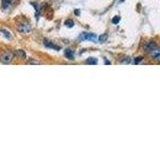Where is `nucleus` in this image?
Here are the masks:
<instances>
[{
    "label": "nucleus",
    "instance_id": "dca6fc26",
    "mask_svg": "<svg viewBox=\"0 0 160 150\" xmlns=\"http://www.w3.org/2000/svg\"><path fill=\"white\" fill-rule=\"evenodd\" d=\"M141 60H142V57H137V58H135V60H134V63L137 64V63H139Z\"/></svg>",
    "mask_w": 160,
    "mask_h": 150
},
{
    "label": "nucleus",
    "instance_id": "f03ea898",
    "mask_svg": "<svg viewBox=\"0 0 160 150\" xmlns=\"http://www.w3.org/2000/svg\"><path fill=\"white\" fill-rule=\"evenodd\" d=\"M17 29H18V31L22 32V33H28L31 31V26H30V24L28 22L24 21V22H21V23L18 24Z\"/></svg>",
    "mask_w": 160,
    "mask_h": 150
},
{
    "label": "nucleus",
    "instance_id": "a211bd4d",
    "mask_svg": "<svg viewBox=\"0 0 160 150\" xmlns=\"http://www.w3.org/2000/svg\"><path fill=\"white\" fill-rule=\"evenodd\" d=\"M105 64H110V62L108 60H105Z\"/></svg>",
    "mask_w": 160,
    "mask_h": 150
},
{
    "label": "nucleus",
    "instance_id": "6e6552de",
    "mask_svg": "<svg viewBox=\"0 0 160 150\" xmlns=\"http://www.w3.org/2000/svg\"><path fill=\"white\" fill-rule=\"evenodd\" d=\"M14 54L19 58H25V56H26V54H25V52L23 50H16Z\"/></svg>",
    "mask_w": 160,
    "mask_h": 150
},
{
    "label": "nucleus",
    "instance_id": "f8f14e48",
    "mask_svg": "<svg viewBox=\"0 0 160 150\" xmlns=\"http://www.w3.org/2000/svg\"><path fill=\"white\" fill-rule=\"evenodd\" d=\"M1 32L4 33V36L6 37V38H8V39H10V38H11V34H10V32L6 31L5 29H1Z\"/></svg>",
    "mask_w": 160,
    "mask_h": 150
},
{
    "label": "nucleus",
    "instance_id": "7ed1b4c3",
    "mask_svg": "<svg viewBox=\"0 0 160 150\" xmlns=\"http://www.w3.org/2000/svg\"><path fill=\"white\" fill-rule=\"evenodd\" d=\"M79 38L81 40H90V41H96L98 39L97 35L94 34V33H86V32L82 33Z\"/></svg>",
    "mask_w": 160,
    "mask_h": 150
},
{
    "label": "nucleus",
    "instance_id": "f3484780",
    "mask_svg": "<svg viewBox=\"0 0 160 150\" xmlns=\"http://www.w3.org/2000/svg\"><path fill=\"white\" fill-rule=\"evenodd\" d=\"M75 14H76V15H79V14H80L79 10H78V9H76V10H75Z\"/></svg>",
    "mask_w": 160,
    "mask_h": 150
},
{
    "label": "nucleus",
    "instance_id": "0eeeda50",
    "mask_svg": "<svg viewBox=\"0 0 160 150\" xmlns=\"http://www.w3.org/2000/svg\"><path fill=\"white\" fill-rule=\"evenodd\" d=\"M155 47H156V44H155V43H154V42H149L148 44H147L146 46H145V49L147 50V51L150 52V51H152V50H153Z\"/></svg>",
    "mask_w": 160,
    "mask_h": 150
},
{
    "label": "nucleus",
    "instance_id": "6ab92c4d",
    "mask_svg": "<svg viewBox=\"0 0 160 150\" xmlns=\"http://www.w3.org/2000/svg\"><path fill=\"white\" fill-rule=\"evenodd\" d=\"M120 2H124V0H120Z\"/></svg>",
    "mask_w": 160,
    "mask_h": 150
},
{
    "label": "nucleus",
    "instance_id": "39448f33",
    "mask_svg": "<svg viewBox=\"0 0 160 150\" xmlns=\"http://www.w3.org/2000/svg\"><path fill=\"white\" fill-rule=\"evenodd\" d=\"M44 45H45L46 47H48V48H52V49H55V50H59V49H60L59 46H57V45L53 44L51 41H49V40H47V39L44 40Z\"/></svg>",
    "mask_w": 160,
    "mask_h": 150
},
{
    "label": "nucleus",
    "instance_id": "4468645a",
    "mask_svg": "<svg viewBox=\"0 0 160 150\" xmlns=\"http://www.w3.org/2000/svg\"><path fill=\"white\" fill-rule=\"evenodd\" d=\"M28 64H40V62H39V61H36V60L30 59L28 61Z\"/></svg>",
    "mask_w": 160,
    "mask_h": 150
},
{
    "label": "nucleus",
    "instance_id": "f257e3e1",
    "mask_svg": "<svg viewBox=\"0 0 160 150\" xmlns=\"http://www.w3.org/2000/svg\"><path fill=\"white\" fill-rule=\"evenodd\" d=\"M12 59H13V54L8 50H5L4 52H2L1 56H0V60L4 64H8V63L11 62Z\"/></svg>",
    "mask_w": 160,
    "mask_h": 150
},
{
    "label": "nucleus",
    "instance_id": "20e7f679",
    "mask_svg": "<svg viewBox=\"0 0 160 150\" xmlns=\"http://www.w3.org/2000/svg\"><path fill=\"white\" fill-rule=\"evenodd\" d=\"M150 55L154 60L160 61V49L159 48H154L152 51H150Z\"/></svg>",
    "mask_w": 160,
    "mask_h": 150
},
{
    "label": "nucleus",
    "instance_id": "9b49d317",
    "mask_svg": "<svg viewBox=\"0 0 160 150\" xmlns=\"http://www.w3.org/2000/svg\"><path fill=\"white\" fill-rule=\"evenodd\" d=\"M64 24H65V26L69 27V28H71V27L74 26V22H73V20H71V19H69V20H66Z\"/></svg>",
    "mask_w": 160,
    "mask_h": 150
},
{
    "label": "nucleus",
    "instance_id": "9d476101",
    "mask_svg": "<svg viewBox=\"0 0 160 150\" xmlns=\"http://www.w3.org/2000/svg\"><path fill=\"white\" fill-rule=\"evenodd\" d=\"M107 34H102V35H100V36L98 37V40H99V42H101V43H103V42H105L106 40H107Z\"/></svg>",
    "mask_w": 160,
    "mask_h": 150
},
{
    "label": "nucleus",
    "instance_id": "ddd939ff",
    "mask_svg": "<svg viewBox=\"0 0 160 150\" xmlns=\"http://www.w3.org/2000/svg\"><path fill=\"white\" fill-rule=\"evenodd\" d=\"M119 21H120V17H119V16H114V17H113L112 22H113L114 24H117Z\"/></svg>",
    "mask_w": 160,
    "mask_h": 150
},
{
    "label": "nucleus",
    "instance_id": "2eb2a0df",
    "mask_svg": "<svg viewBox=\"0 0 160 150\" xmlns=\"http://www.w3.org/2000/svg\"><path fill=\"white\" fill-rule=\"evenodd\" d=\"M9 4H10V1H9V0H3V7L8 6Z\"/></svg>",
    "mask_w": 160,
    "mask_h": 150
},
{
    "label": "nucleus",
    "instance_id": "1a4fd4ad",
    "mask_svg": "<svg viewBox=\"0 0 160 150\" xmlns=\"http://www.w3.org/2000/svg\"><path fill=\"white\" fill-rule=\"evenodd\" d=\"M86 63H87V64H90V65H95V64H97V59L94 57H90L86 60Z\"/></svg>",
    "mask_w": 160,
    "mask_h": 150
},
{
    "label": "nucleus",
    "instance_id": "423d86ee",
    "mask_svg": "<svg viewBox=\"0 0 160 150\" xmlns=\"http://www.w3.org/2000/svg\"><path fill=\"white\" fill-rule=\"evenodd\" d=\"M64 54H65L66 58H68L69 60L74 59V53H73V51L71 49H66L64 51Z\"/></svg>",
    "mask_w": 160,
    "mask_h": 150
}]
</instances>
